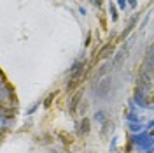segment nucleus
<instances>
[{
    "instance_id": "obj_1",
    "label": "nucleus",
    "mask_w": 154,
    "mask_h": 153,
    "mask_svg": "<svg viewBox=\"0 0 154 153\" xmlns=\"http://www.w3.org/2000/svg\"><path fill=\"white\" fill-rule=\"evenodd\" d=\"M154 150V135L149 130L138 132V134H130L128 144H126V151L128 153H142Z\"/></svg>"
},
{
    "instance_id": "obj_2",
    "label": "nucleus",
    "mask_w": 154,
    "mask_h": 153,
    "mask_svg": "<svg viewBox=\"0 0 154 153\" xmlns=\"http://www.w3.org/2000/svg\"><path fill=\"white\" fill-rule=\"evenodd\" d=\"M0 106L4 111H9V113H14L18 109V100H16V93L12 90V86H9V83L2 81V88H0Z\"/></svg>"
},
{
    "instance_id": "obj_3",
    "label": "nucleus",
    "mask_w": 154,
    "mask_h": 153,
    "mask_svg": "<svg viewBox=\"0 0 154 153\" xmlns=\"http://www.w3.org/2000/svg\"><path fill=\"white\" fill-rule=\"evenodd\" d=\"M82 69H84V51H82V57H79L72 63V67L68 69V76H70V83L74 81V79H77V77L82 74Z\"/></svg>"
},
{
    "instance_id": "obj_4",
    "label": "nucleus",
    "mask_w": 154,
    "mask_h": 153,
    "mask_svg": "<svg viewBox=\"0 0 154 153\" xmlns=\"http://www.w3.org/2000/svg\"><path fill=\"white\" fill-rule=\"evenodd\" d=\"M11 127H14V116H12V113L2 109V113H0V129H2V134H5L7 129H11Z\"/></svg>"
},
{
    "instance_id": "obj_5",
    "label": "nucleus",
    "mask_w": 154,
    "mask_h": 153,
    "mask_svg": "<svg viewBox=\"0 0 154 153\" xmlns=\"http://www.w3.org/2000/svg\"><path fill=\"white\" fill-rule=\"evenodd\" d=\"M91 122H89V118H81L79 122H77V134L82 135V137H86L89 134V130H91Z\"/></svg>"
},
{
    "instance_id": "obj_6",
    "label": "nucleus",
    "mask_w": 154,
    "mask_h": 153,
    "mask_svg": "<svg viewBox=\"0 0 154 153\" xmlns=\"http://www.w3.org/2000/svg\"><path fill=\"white\" fill-rule=\"evenodd\" d=\"M126 129H128V132H130V134H138V132L147 130L145 122H128V123H126Z\"/></svg>"
},
{
    "instance_id": "obj_7",
    "label": "nucleus",
    "mask_w": 154,
    "mask_h": 153,
    "mask_svg": "<svg viewBox=\"0 0 154 153\" xmlns=\"http://www.w3.org/2000/svg\"><path fill=\"white\" fill-rule=\"evenodd\" d=\"M123 116H125V122H126V123H128V122H144L142 115H138V113H133V111H130V109H126Z\"/></svg>"
},
{
    "instance_id": "obj_8",
    "label": "nucleus",
    "mask_w": 154,
    "mask_h": 153,
    "mask_svg": "<svg viewBox=\"0 0 154 153\" xmlns=\"http://www.w3.org/2000/svg\"><path fill=\"white\" fill-rule=\"evenodd\" d=\"M93 120L96 122V125H105L107 123V113L103 109H98V111H95V115H93Z\"/></svg>"
},
{
    "instance_id": "obj_9",
    "label": "nucleus",
    "mask_w": 154,
    "mask_h": 153,
    "mask_svg": "<svg viewBox=\"0 0 154 153\" xmlns=\"http://www.w3.org/2000/svg\"><path fill=\"white\" fill-rule=\"evenodd\" d=\"M117 11H119L117 5L110 2V4H109V16H110V21H112V23H117V19H119V12H117Z\"/></svg>"
},
{
    "instance_id": "obj_10",
    "label": "nucleus",
    "mask_w": 154,
    "mask_h": 153,
    "mask_svg": "<svg viewBox=\"0 0 154 153\" xmlns=\"http://www.w3.org/2000/svg\"><path fill=\"white\" fill-rule=\"evenodd\" d=\"M38 107H40V100H35V102H33V104H32L28 109H26V116H32V115H33V113L38 109Z\"/></svg>"
},
{
    "instance_id": "obj_11",
    "label": "nucleus",
    "mask_w": 154,
    "mask_h": 153,
    "mask_svg": "<svg viewBox=\"0 0 154 153\" xmlns=\"http://www.w3.org/2000/svg\"><path fill=\"white\" fill-rule=\"evenodd\" d=\"M77 102H79V95H74L72 99H70V104H68V111H70V113H75Z\"/></svg>"
},
{
    "instance_id": "obj_12",
    "label": "nucleus",
    "mask_w": 154,
    "mask_h": 153,
    "mask_svg": "<svg viewBox=\"0 0 154 153\" xmlns=\"http://www.w3.org/2000/svg\"><path fill=\"white\" fill-rule=\"evenodd\" d=\"M116 5L119 11H126L128 9V0H116Z\"/></svg>"
},
{
    "instance_id": "obj_13",
    "label": "nucleus",
    "mask_w": 154,
    "mask_h": 153,
    "mask_svg": "<svg viewBox=\"0 0 154 153\" xmlns=\"http://www.w3.org/2000/svg\"><path fill=\"white\" fill-rule=\"evenodd\" d=\"M116 148H117V137L114 135V137H112V143H110V146H109V150L114 153V151H116Z\"/></svg>"
},
{
    "instance_id": "obj_14",
    "label": "nucleus",
    "mask_w": 154,
    "mask_h": 153,
    "mask_svg": "<svg viewBox=\"0 0 154 153\" xmlns=\"http://www.w3.org/2000/svg\"><path fill=\"white\" fill-rule=\"evenodd\" d=\"M145 127H147V130H149V132L154 130V118H151L149 122H145Z\"/></svg>"
},
{
    "instance_id": "obj_15",
    "label": "nucleus",
    "mask_w": 154,
    "mask_h": 153,
    "mask_svg": "<svg viewBox=\"0 0 154 153\" xmlns=\"http://www.w3.org/2000/svg\"><path fill=\"white\" fill-rule=\"evenodd\" d=\"M128 7L137 9V7H138V0H128Z\"/></svg>"
},
{
    "instance_id": "obj_16",
    "label": "nucleus",
    "mask_w": 154,
    "mask_h": 153,
    "mask_svg": "<svg viewBox=\"0 0 154 153\" xmlns=\"http://www.w3.org/2000/svg\"><path fill=\"white\" fill-rule=\"evenodd\" d=\"M93 5H95L96 9H102V0H89Z\"/></svg>"
},
{
    "instance_id": "obj_17",
    "label": "nucleus",
    "mask_w": 154,
    "mask_h": 153,
    "mask_svg": "<svg viewBox=\"0 0 154 153\" xmlns=\"http://www.w3.org/2000/svg\"><path fill=\"white\" fill-rule=\"evenodd\" d=\"M53 97H54V93H51V95H48V99L44 100V107H48V106L51 104V100H53Z\"/></svg>"
},
{
    "instance_id": "obj_18",
    "label": "nucleus",
    "mask_w": 154,
    "mask_h": 153,
    "mask_svg": "<svg viewBox=\"0 0 154 153\" xmlns=\"http://www.w3.org/2000/svg\"><path fill=\"white\" fill-rule=\"evenodd\" d=\"M77 11H79V14H81V16H86V14H88L86 7H82V5H79V9H77Z\"/></svg>"
},
{
    "instance_id": "obj_19",
    "label": "nucleus",
    "mask_w": 154,
    "mask_h": 153,
    "mask_svg": "<svg viewBox=\"0 0 154 153\" xmlns=\"http://www.w3.org/2000/svg\"><path fill=\"white\" fill-rule=\"evenodd\" d=\"M142 153H154V150H149V151H142Z\"/></svg>"
},
{
    "instance_id": "obj_20",
    "label": "nucleus",
    "mask_w": 154,
    "mask_h": 153,
    "mask_svg": "<svg viewBox=\"0 0 154 153\" xmlns=\"http://www.w3.org/2000/svg\"><path fill=\"white\" fill-rule=\"evenodd\" d=\"M151 134H152V135H154V130H151Z\"/></svg>"
}]
</instances>
